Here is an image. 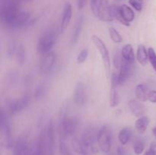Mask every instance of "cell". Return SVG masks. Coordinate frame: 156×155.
<instances>
[{
    "instance_id": "1",
    "label": "cell",
    "mask_w": 156,
    "mask_h": 155,
    "mask_svg": "<svg viewBox=\"0 0 156 155\" xmlns=\"http://www.w3.org/2000/svg\"><path fill=\"white\" fill-rule=\"evenodd\" d=\"M98 134L95 129L88 128L84 132L80 138H74L73 147L79 155H94L98 151Z\"/></svg>"
},
{
    "instance_id": "2",
    "label": "cell",
    "mask_w": 156,
    "mask_h": 155,
    "mask_svg": "<svg viewBox=\"0 0 156 155\" xmlns=\"http://www.w3.org/2000/svg\"><path fill=\"white\" fill-rule=\"evenodd\" d=\"M35 147L38 155H53L54 150V126L50 120L42 129L37 138Z\"/></svg>"
},
{
    "instance_id": "3",
    "label": "cell",
    "mask_w": 156,
    "mask_h": 155,
    "mask_svg": "<svg viewBox=\"0 0 156 155\" xmlns=\"http://www.w3.org/2000/svg\"><path fill=\"white\" fill-rule=\"evenodd\" d=\"M79 126V119L75 116L68 115L66 109H62L59 115V132L61 139H65L73 135Z\"/></svg>"
},
{
    "instance_id": "4",
    "label": "cell",
    "mask_w": 156,
    "mask_h": 155,
    "mask_svg": "<svg viewBox=\"0 0 156 155\" xmlns=\"http://www.w3.org/2000/svg\"><path fill=\"white\" fill-rule=\"evenodd\" d=\"M57 39V33L56 30H47L44 32L38 40L37 43V51L41 55L50 52L54 44L56 43Z\"/></svg>"
},
{
    "instance_id": "5",
    "label": "cell",
    "mask_w": 156,
    "mask_h": 155,
    "mask_svg": "<svg viewBox=\"0 0 156 155\" xmlns=\"http://www.w3.org/2000/svg\"><path fill=\"white\" fill-rule=\"evenodd\" d=\"M112 144V132L109 126H102L98 134V145L104 153H108L111 150Z\"/></svg>"
},
{
    "instance_id": "6",
    "label": "cell",
    "mask_w": 156,
    "mask_h": 155,
    "mask_svg": "<svg viewBox=\"0 0 156 155\" xmlns=\"http://www.w3.org/2000/svg\"><path fill=\"white\" fill-rule=\"evenodd\" d=\"M91 40H92L94 45L95 46L97 50L100 53L101 57L104 65H105L107 76L109 77L110 73H111V59H110V55L108 48H107L104 41L96 35H93L91 36Z\"/></svg>"
},
{
    "instance_id": "7",
    "label": "cell",
    "mask_w": 156,
    "mask_h": 155,
    "mask_svg": "<svg viewBox=\"0 0 156 155\" xmlns=\"http://www.w3.org/2000/svg\"><path fill=\"white\" fill-rule=\"evenodd\" d=\"M0 130H1L2 138L5 146L9 148L12 146V132H11L10 122L6 112L2 109L1 120H0Z\"/></svg>"
},
{
    "instance_id": "8",
    "label": "cell",
    "mask_w": 156,
    "mask_h": 155,
    "mask_svg": "<svg viewBox=\"0 0 156 155\" xmlns=\"http://www.w3.org/2000/svg\"><path fill=\"white\" fill-rule=\"evenodd\" d=\"M95 17L102 21H114V18L113 17L112 13V5H111L108 0H100L98 5L97 13Z\"/></svg>"
},
{
    "instance_id": "9",
    "label": "cell",
    "mask_w": 156,
    "mask_h": 155,
    "mask_svg": "<svg viewBox=\"0 0 156 155\" xmlns=\"http://www.w3.org/2000/svg\"><path fill=\"white\" fill-rule=\"evenodd\" d=\"M134 65L135 62H127L122 57L118 73L119 84H123L131 77L134 71Z\"/></svg>"
},
{
    "instance_id": "10",
    "label": "cell",
    "mask_w": 156,
    "mask_h": 155,
    "mask_svg": "<svg viewBox=\"0 0 156 155\" xmlns=\"http://www.w3.org/2000/svg\"><path fill=\"white\" fill-rule=\"evenodd\" d=\"M56 55L52 52L41 55L40 60V70L42 73H48L53 68L56 62Z\"/></svg>"
},
{
    "instance_id": "11",
    "label": "cell",
    "mask_w": 156,
    "mask_h": 155,
    "mask_svg": "<svg viewBox=\"0 0 156 155\" xmlns=\"http://www.w3.org/2000/svg\"><path fill=\"white\" fill-rule=\"evenodd\" d=\"M29 103H30V97L27 95H24V97L18 99V100H13L9 103V112L12 115L17 114L18 112H21V110L25 109L28 106Z\"/></svg>"
},
{
    "instance_id": "12",
    "label": "cell",
    "mask_w": 156,
    "mask_h": 155,
    "mask_svg": "<svg viewBox=\"0 0 156 155\" xmlns=\"http://www.w3.org/2000/svg\"><path fill=\"white\" fill-rule=\"evenodd\" d=\"M30 150L28 142L24 137L17 140L14 146L13 155H30Z\"/></svg>"
},
{
    "instance_id": "13",
    "label": "cell",
    "mask_w": 156,
    "mask_h": 155,
    "mask_svg": "<svg viewBox=\"0 0 156 155\" xmlns=\"http://www.w3.org/2000/svg\"><path fill=\"white\" fill-rule=\"evenodd\" d=\"M86 91L83 83L79 82L76 84L74 91V102L78 106H83L86 103Z\"/></svg>"
},
{
    "instance_id": "14",
    "label": "cell",
    "mask_w": 156,
    "mask_h": 155,
    "mask_svg": "<svg viewBox=\"0 0 156 155\" xmlns=\"http://www.w3.org/2000/svg\"><path fill=\"white\" fill-rule=\"evenodd\" d=\"M128 106L129 108V110L132 112L133 115L136 117H140L143 116L145 114V106L140 100H134V99H131L129 102H128Z\"/></svg>"
},
{
    "instance_id": "15",
    "label": "cell",
    "mask_w": 156,
    "mask_h": 155,
    "mask_svg": "<svg viewBox=\"0 0 156 155\" xmlns=\"http://www.w3.org/2000/svg\"><path fill=\"white\" fill-rule=\"evenodd\" d=\"M73 16V8L72 5L69 2H66L64 5L63 11L62 14V20H61L60 28L62 30H64L69 24L70 21Z\"/></svg>"
},
{
    "instance_id": "16",
    "label": "cell",
    "mask_w": 156,
    "mask_h": 155,
    "mask_svg": "<svg viewBox=\"0 0 156 155\" xmlns=\"http://www.w3.org/2000/svg\"><path fill=\"white\" fill-rule=\"evenodd\" d=\"M84 22V17L83 15H79L76 19V23H75L74 28H73V33L71 36V43L72 44L75 45L79 40V38L80 36L81 32L82 30V26H83Z\"/></svg>"
},
{
    "instance_id": "17",
    "label": "cell",
    "mask_w": 156,
    "mask_h": 155,
    "mask_svg": "<svg viewBox=\"0 0 156 155\" xmlns=\"http://www.w3.org/2000/svg\"><path fill=\"white\" fill-rule=\"evenodd\" d=\"M150 91L149 88L145 84H140L136 87L135 89V96L136 100H140V102H145L148 100V96H149Z\"/></svg>"
},
{
    "instance_id": "18",
    "label": "cell",
    "mask_w": 156,
    "mask_h": 155,
    "mask_svg": "<svg viewBox=\"0 0 156 155\" xmlns=\"http://www.w3.org/2000/svg\"><path fill=\"white\" fill-rule=\"evenodd\" d=\"M136 59L143 66L147 65L148 61H149V53L146 47L142 44L139 45L138 48H137Z\"/></svg>"
},
{
    "instance_id": "19",
    "label": "cell",
    "mask_w": 156,
    "mask_h": 155,
    "mask_svg": "<svg viewBox=\"0 0 156 155\" xmlns=\"http://www.w3.org/2000/svg\"><path fill=\"white\" fill-rule=\"evenodd\" d=\"M120 53L125 60L129 62H135V54L131 44H126L123 46Z\"/></svg>"
},
{
    "instance_id": "20",
    "label": "cell",
    "mask_w": 156,
    "mask_h": 155,
    "mask_svg": "<svg viewBox=\"0 0 156 155\" xmlns=\"http://www.w3.org/2000/svg\"><path fill=\"white\" fill-rule=\"evenodd\" d=\"M132 137V130L130 128L126 127L122 129L118 134V140L121 145H126Z\"/></svg>"
},
{
    "instance_id": "21",
    "label": "cell",
    "mask_w": 156,
    "mask_h": 155,
    "mask_svg": "<svg viewBox=\"0 0 156 155\" xmlns=\"http://www.w3.org/2000/svg\"><path fill=\"white\" fill-rule=\"evenodd\" d=\"M14 54L15 55V58L18 62V64L20 65H23L25 62L26 59V50L25 46L23 45L22 43H18L16 46L15 48V51Z\"/></svg>"
},
{
    "instance_id": "22",
    "label": "cell",
    "mask_w": 156,
    "mask_h": 155,
    "mask_svg": "<svg viewBox=\"0 0 156 155\" xmlns=\"http://www.w3.org/2000/svg\"><path fill=\"white\" fill-rule=\"evenodd\" d=\"M149 124V119L146 115L138 118V119L135 122V127L139 133H144L147 129L148 126Z\"/></svg>"
},
{
    "instance_id": "23",
    "label": "cell",
    "mask_w": 156,
    "mask_h": 155,
    "mask_svg": "<svg viewBox=\"0 0 156 155\" xmlns=\"http://www.w3.org/2000/svg\"><path fill=\"white\" fill-rule=\"evenodd\" d=\"M108 32H109V35L113 42L116 43H120L123 41V38H122L121 35L120 34V33L115 28L112 27H109L108 28Z\"/></svg>"
},
{
    "instance_id": "24",
    "label": "cell",
    "mask_w": 156,
    "mask_h": 155,
    "mask_svg": "<svg viewBox=\"0 0 156 155\" xmlns=\"http://www.w3.org/2000/svg\"><path fill=\"white\" fill-rule=\"evenodd\" d=\"M145 149V143L143 140L138 139L134 142L133 144V150L134 152L136 155H140Z\"/></svg>"
},
{
    "instance_id": "25",
    "label": "cell",
    "mask_w": 156,
    "mask_h": 155,
    "mask_svg": "<svg viewBox=\"0 0 156 155\" xmlns=\"http://www.w3.org/2000/svg\"><path fill=\"white\" fill-rule=\"evenodd\" d=\"M59 151L60 155H73L71 150L69 148L66 143L64 141V139H61L59 145Z\"/></svg>"
},
{
    "instance_id": "26",
    "label": "cell",
    "mask_w": 156,
    "mask_h": 155,
    "mask_svg": "<svg viewBox=\"0 0 156 155\" xmlns=\"http://www.w3.org/2000/svg\"><path fill=\"white\" fill-rule=\"evenodd\" d=\"M149 53V61L150 62L153 69L156 71V53L152 47H149L148 50Z\"/></svg>"
},
{
    "instance_id": "27",
    "label": "cell",
    "mask_w": 156,
    "mask_h": 155,
    "mask_svg": "<svg viewBox=\"0 0 156 155\" xmlns=\"http://www.w3.org/2000/svg\"><path fill=\"white\" fill-rule=\"evenodd\" d=\"M88 56V49H83V50H81V51L79 52V54H78L76 61H77V62L79 64L84 63V62L86 61Z\"/></svg>"
},
{
    "instance_id": "28",
    "label": "cell",
    "mask_w": 156,
    "mask_h": 155,
    "mask_svg": "<svg viewBox=\"0 0 156 155\" xmlns=\"http://www.w3.org/2000/svg\"><path fill=\"white\" fill-rule=\"evenodd\" d=\"M46 94V88L44 85H39L36 88L34 91V97L37 100L41 99Z\"/></svg>"
},
{
    "instance_id": "29",
    "label": "cell",
    "mask_w": 156,
    "mask_h": 155,
    "mask_svg": "<svg viewBox=\"0 0 156 155\" xmlns=\"http://www.w3.org/2000/svg\"><path fill=\"white\" fill-rule=\"evenodd\" d=\"M129 3L137 12H141L143 9V5L138 0H129Z\"/></svg>"
},
{
    "instance_id": "30",
    "label": "cell",
    "mask_w": 156,
    "mask_h": 155,
    "mask_svg": "<svg viewBox=\"0 0 156 155\" xmlns=\"http://www.w3.org/2000/svg\"><path fill=\"white\" fill-rule=\"evenodd\" d=\"M100 0H90V5H91V9L92 11V13L95 16L96 13H97V9L98 5Z\"/></svg>"
},
{
    "instance_id": "31",
    "label": "cell",
    "mask_w": 156,
    "mask_h": 155,
    "mask_svg": "<svg viewBox=\"0 0 156 155\" xmlns=\"http://www.w3.org/2000/svg\"><path fill=\"white\" fill-rule=\"evenodd\" d=\"M148 100L151 103H156V91H150L148 96Z\"/></svg>"
},
{
    "instance_id": "32",
    "label": "cell",
    "mask_w": 156,
    "mask_h": 155,
    "mask_svg": "<svg viewBox=\"0 0 156 155\" xmlns=\"http://www.w3.org/2000/svg\"><path fill=\"white\" fill-rule=\"evenodd\" d=\"M76 3H77V7L79 10H82L84 7L85 6L87 3V0H76Z\"/></svg>"
},
{
    "instance_id": "33",
    "label": "cell",
    "mask_w": 156,
    "mask_h": 155,
    "mask_svg": "<svg viewBox=\"0 0 156 155\" xmlns=\"http://www.w3.org/2000/svg\"><path fill=\"white\" fill-rule=\"evenodd\" d=\"M149 149H150V150L153 152L154 154L156 155V142L155 141H153V142L151 143Z\"/></svg>"
},
{
    "instance_id": "34",
    "label": "cell",
    "mask_w": 156,
    "mask_h": 155,
    "mask_svg": "<svg viewBox=\"0 0 156 155\" xmlns=\"http://www.w3.org/2000/svg\"><path fill=\"white\" fill-rule=\"evenodd\" d=\"M117 153H118L119 155L126 154V151H125V150L122 147H118V148H117Z\"/></svg>"
},
{
    "instance_id": "35",
    "label": "cell",
    "mask_w": 156,
    "mask_h": 155,
    "mask_svg": "<svg viewBox=\"0 0 156 155\" xmlns=\"http://www.w3.org/2000/svg\"><path fill=\"white\" fill-rule=\"evenodd\" d=\"M143 155H155V154H154V153L150 150V149H149V150H148Z\"/></svg>"
},
{
    "instance_id": "36",
    "label": "cell",
    "mask_w": 156,
    "mask_h": 155,
    "mask_svg": "<svg viewBox=\"0 0 156 155\" xmlns=\"http://www.w3.org/2000/svg\"><path fill=\"white\" fill-rule=\"evenodd\" d=\"M152 133H153L154 136H155V138H156V126H155V128H154L153 129H152Z\"/></svg>"
},
{
    "instance_id": "37",
    "label": "cell",
    "mask_w": 156,
    "mask_h": 155,
    "mask_svg": "<svg viewBox=\"0 0 156 155\" xmlns=\"http://www.w3.org/2000/svg\"><path fill=\"white\" fill-rule=\"evenodd\" d=\"M138 1H140V2H141V1H143V0H138Z\"/></svg>"
}]
</instances>
